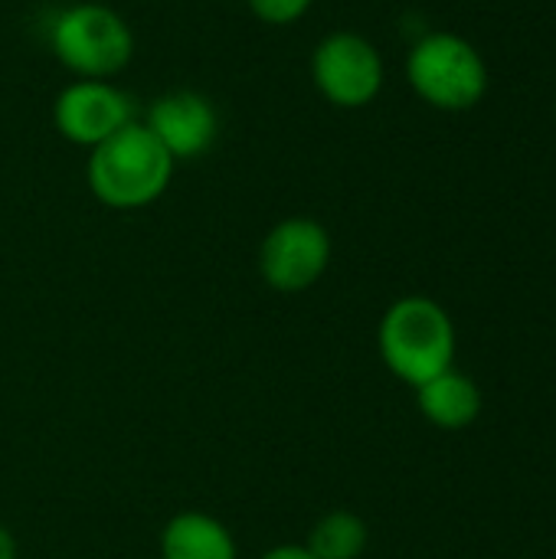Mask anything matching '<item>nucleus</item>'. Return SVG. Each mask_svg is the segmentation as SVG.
Here are the masks:
<instances>
[{
	"label": "nucleus",
	"instance_id": "9d476101",
	"mask_svg": "<svg viewBox=\"0 0 556 559\" xmlns=\"http://www.w3.org/2000/svg\"><path fill=\"white\" fill-rule=\"evenodd\" d=\"M161 559H239V547L213 514L180 511L161 531Z\"/></svg>",
	"mask_w": 556,
	"mask_h": 559
},
{
	"label": "nucleus",
	"instance_id": "20e7f679",
	"mask_svg": "<svg viewBox=\"0 0 556 559\" xmlns=\"http://www.w3.org/2000/svg\"><path fill=\"white\" fill-rule=\"evenodd\" d=\"M413 92L439 111H469L488 92L482 52L459 33H426L406 56Z\"/></svg>",
	"mask_w": 556,
	"mask_h": 559
},
{
	"label": "nucleus",
	"instance_id": "ddd939ff",
	"mask_svg": "<svg viewBox=\"0 0 556 559\" xmlns=\"http://www.w3.org/2000/svg\"><path fill=\"white\" fill-rule=\"evenodd\" d=\"M259 559H315V557L305 550V544H282V547L265 550Z\"/></svg>",
	"mask_w": 556,
	"mask_h": 559
},
{
	"label": "nucleus",
	"instance_id": "f257e3e1",
	"mask_svg": "<svg viewBox=\"0 0 556 559\" xmlns=\"http://www.w3.org/2000/svg\"><path fill=\"white\" fill-rule=\"evenodd\" d=\"M174 167L177 160L161 147L144 121H131L88 151L85 180L102 206L144 210L167 193Z\"/></svg>",
	"mask_w": 556,
	"mask_h": 559
},
{
	"label": "nucleus",
	"instance_id": "f8f14e48",
	"mask_svg": "<svg viewBox=\"0 0 556 559\" xmlns=\"http://www.w3.org/2000/svg\"><path fill=\"white\" fill-rule=\"evenodd\" d=\"M246 3L252 16L269 26H292L315 7V0H246Z\"/></svg>",
	"mask_w": 556,
	"mask_h": 559
},
{
	"label": "nucleus",
	"instance_id": "0eeeda50",
	"mask_svg": "<svg viewBox=\"0 0 556 559\" xmlns=\"http://www.w3.org/2000/svg\"><path fill=\"white\" fill-rule=\"evenodd\" d=\"M134 121V102L111 79H75L52 102L56 131L79 147H98Z\"/></svg>",
	"mask_w": 556,
	"mask_h": 559
},
{
	"label": "nucleus",
	"instance_id": "39448f33",
	"mask_svg": "<svg viewBox=\"0 0 556 559\" xmlns=\"http://www.w3.org/2000/svg\"><path fill=\"white\" fill-rule=\"evenodd\" d=\"M383 56L380 49L354 33H328L311 52V82L334 108H367L383 88Z\"/></svg>",
	"mask_w": 556,
	"mask_h": 559
},
{
	"label": "nucleus",
	"instance_id": "1a4fd4ad",
	"mask_svg": "<svg viewBox=\"0 0 556 559\" xmlns=\"http://www.w3.org/2000/svg\"><path fill=\"white\" fill-rule=\"evenodd\" d=\"M416 403H419L423 419L433 423L436 429L462 432L482 416L485 396H482V386L469 373L449 367L446 373L416 386Z\"/></svg>",
	"mask_w": 556,
	"mask_h": 559
},
{
	"label": "nucleus",
	"instance_id": "4468645a",
	"mask_svg": "<svg viewBox=\"0 0 556 559\" xmlns=\"http://www.w3.org/2000/svg\"><path fill=\"white\" fill-rule=\"evenodd\" d=\"M0 559H16V540L7 527H0Z\"/></svg>",
	"mask_w": 556,
	"mask_h": 559
},
{
	"label": "nucleus",
	"instance_id": "f03ea898",
	"mask_svg": "<svg viewBox=\"0 0 556 559\" xmlns=\"http://www.w3.org/2000/svg\"><path fill=\"white\" fill-rule=\"evenodd\" d=\"M377 347L387 370L416 390L456 367V324L436 298L406 295L383 311Z\"/></svg>",
	"mask_w": 556,
	"mask_h": 559
},
{
	"label": "nucleus",
	"instance_id": "6e6552de",
	"mask_svg": "<svg viewBox=\"0 0 556 559\" xmlns=\"http://www.w3.org/2000/svg\"><path fill=\"white\" fill-rule=\"evenodd\" d=\"M144 128L161 141L174 160L203 157L220 138V115L213 102L193 88H174L151 102Z\"/></svg>",
	"mask_w": 556,
	"mask_h": 559
},
{
	"label": "nucleus",
	"instance_id": "9b49d317",
	"mask_svg": "<svg viewBox=\"0 0 556 559\" xmlns=\"http://www.w3.org/2000/svg\"><path fill=\"white\" fill-rule=\"evenodd\" d=\"M370 544V531L364 518L354 511H331L324 514L305 540V550L315 559H360Z\"/></svg>",
	"mask_w": 556,
	"mask_h": 559
},
{
	"label": "nucleus",
	"instance_id": "7ed1b4c3",
	"mask_svg": "<svg viewBox=\"0 0 556 559\" xmlns=\"http://www.w3.org/2000/svg\"><path fill=\"white\" fill-rule=\"evenodd\" d=\"M49 49L75 79H111L134 56V29L108 3L85 0L52 16Z\"/></svg>",
	"mask_w": 556,
	"mask_h": 559
},
{
	"label": "nucleus",
	"instance_id": "423d86ee",
	"mask_svg": "<svg viewBox=\"0 0 556 559\" xmlns=\"http://www.w3.org/2000/svg\"><path fill=\"white\" fill-rule=\"evenodd\" d=\"M331 265V236L311 216L275 223L259 246V275L282 295L308 292Z\"/></svg>",
	"mask_w": 556,
	"mask_h": 559
}]
</instances>
